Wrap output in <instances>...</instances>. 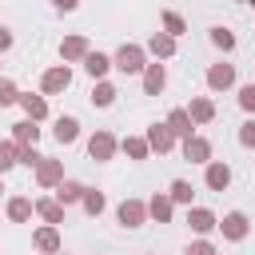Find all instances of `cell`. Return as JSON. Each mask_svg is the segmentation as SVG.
<instances>
[{
	"mask_svg": "<svg viewBox=\"0 0 255 255\" xmlns=\"http://www.w3.org/2000/svg\"><path fill=\"white\" fill-rule=\"evenodd\" d=\"M60 88H68V68H56L44 76V92H60Z\"/></svg>",
	"mask_w": 255,
	"mask_h": 255,
	"instance_id": "6da1fadb",
	"label": "cell"
},
{
	"mask_svg": "<svg viewBox=\"0 0 255 255\" xmlns=\"http://www.w3.org/2000/svg\"><path fill=\"white\" fill-rule=\"evenodd\" d=\"M120 68H124V72H139V68H143V64H139V48H124V52H120Z\"/></svg>",
	"mask_w": 255,
	"mask_h": 255,
	"instance_id": "7a4b0ae2",
	"label": "cell"
},
{
	"mask_svg": "<svg viewBox=\"0 0 255 255\" xmlns=\"http://www.w3.org/2000/svg\"><path fill=\"white\" fill-rule=\"evenodd\" d=\"M227 179H231V175H227V167H219V163H215V167H207V183H211L215 191H223V187H227Z\"/></svg>",
	"mask_w": 255,
	"mask_h": 255,
	"instance_id": "3957f363",
	"label": "cell"
},
{
	"mask_svg": "<svg viewBox=\"0 0 255 255\" xmlns=\"http://www.w3.org/2000/svg\"><path fill=\"white\" fill-rule=\"evenodd\" d=\"M120 219H124L128 227H135V223L143 219V207H139V203H124V207H120Z\"/></svg>",
	"mask_w": 255,
	"mask_h": 255,
	"instance_id": "277c9868",
	"label": "cell"
},
{
	"mask_svg": "<svg viewBox=\"0 0 255 255\" xmlns=\"http://www.w3.org/2000/svg\"><path fill=\"white\" fill-rule=\"evenodd\" d=\"M223 231H227L231 239H239V235L247 231V223H243V215H227V219H223Z\"/></svg>",
	"mask_w": 255,
	"mask_h": 255,
	"instance_id": "5b68a950",
	"label": "cell"
},
{
	"mask_svg": "<svg viewBox=\"0 0 255 255\" xmlns=\"http://www.w3.org/2000/svg\"><path fill=\"white\" fill-rule=\"evenodd\" d=\"M56 139L64 143V139H76V120H60L56 124Z\"/></svg>",
	"mask_w": 255,
	"mask_h": 255,
	"instance_id": "8992f818",
	"label": "cell"
},
{
	"mask_svg": "<svg viewBox=\"0 0 255 255\" xmlns=\"http://www.w3.org/2000/svg\"><path fill=\"white\" fill-rule=\"evenodd\" d=\"M151 147H159V151L171 147V131L167 128H151Z\"/></svg>",
	"mask_w": 255,
	"mask_h": 255,
	"instance_id": "52a82bcc",
	"label": "cell"
},
{
	"mask_svg": "<svg viewBox=\"0 0 255 255\" xmlns=\"http://www.w3.org/2000/svg\"><path fill=\"white\" fill-rule=\"evenodd\" d=\"M211 84H215V88H227V84H231V68H227V64L215 68V72H211Z\"/></svg>",
	"mask_w": 255,
	"mask_h": 255,
	"instance_id": "ba28073f",
	"label": "cell"
},
{
	"mask_svg": "<svg viewBox=\"0 0 255 255\" xmlns=\"http://www.w3.org/2000/svg\"><path fill=\"white\" fill-rule=\"evenodd\" d=\"M211 223H215V219H211L207 211H191V227H195V231H207Z\"/></svg>",
	"mask_w": 255,
	"mask_h": 255,
	"instance_id": "9c48e42d",
	"label": "cell"
},
{
	"mask_svg": "<svg viewBox=\"0 0 255 255\" xmlns=\"http://www.w3.org/2000/svg\"><path fill=\"white\" fill-rule=\"evenodd\" d=\"M163 88V68H151L147 72V92H159Z\"/></svg>",
	"mask_w": 255,
	"mask_h": 255,
	"instance_id": "30bf717a",
	"label": "cell"
},
{
	"mask_svg": "<svg viewBox=\"0 0 255 255\" xmlns=\"http://www.w3.org/2000/svg\"><path fill=\"white\" fill-rule=\"evenodd\" d=\"M108 151H112V139L108 135H96L92 139V155H108Z\"/></svg>",
	"mask_w": 255,
	"mask_h": 255,
	"instance_id": "8fae6325",
	"label": "cell"
},
{
	"mask_svg": "<svg viewBox=\"0 0 255 255\" xmlns=\"http://www.w3.org/2000/svg\"><path fill=\"white\" fill-rule=\"evenodd\" d=\"M191 155L203 159V155H207V143H203V139H187V159H191Z\"/></svg>",
	"mask_w": 255,
	"mask_h": 255,
	"instance_id": "7c38bea8",
	"label": "cell"
},
{
	"mask_svg": "<svg viewBox=\"0 0 255 255\" xmlns=\"http://www.w3.org/2000/svg\"><path fill=\"white\" fill-rule=\"evenodd\" d=\"M24 108H28V116H44V100H36V96H24Z\"/></svg>",
	"mask_w": 255,
	"mask_h": 255,
	"instance_id": "4fadbf2b",
	"label": "cell"
},
{
	"mask_svg": "<svg viewBox=\"0 0 255 255\" xmlns=\"http://www.w3.org/2000/svg\"><path fill=\"white\" fill-rule=\"evenodd\" d=\"M151 215H155V219H167V215H171V203H167V199H155V203H151Z\"/></svg>",
	"mask_w": 255,
	"mask_h": 255,
	"instance_id": "5bb4252c",
	"label": "cell"
},
{
	"mask_svg": "<svg viewBox=\"0 0 255 255\" xmlns=\"http://www.w3.org/2000/svg\"><path fill=\"white\" fill-rule=\"evenodd\" d=\"M104 68H108V60H104V56H88V72H92V76H100Z\"/></svg>",
	"mask_w": 255,
	"mask_h": 255,
	"instance_id": "9a60e30c",
	"label": "cell"
},
{
	"mask_svg": "<svg viewBox=\"0 0 255 255\" xmlns=\"http://www.w3.org/2000/svg\"><path fill=\"white\" fill-rule=\"evenodd\" d=\"M8 211H12V219H28V203H24V199H12Z\"/></svg>",
	"mask_w": 255,
	"mask_h": 255,
	"instance_id": "2e32d148",
	"label": "cell"
},
{
	"mask_svg": "<svg viewBox=\"0 0 255 255\" xmlns=\"http://www.w3.org/2000/svg\"><path fill=\"white\" fill-rule=\"evenodd\" d=\"M171 131H191V128H187V116H183V112H175V116H171Z\"/></svg>",
	"mask_w": 255,
	"mask_h": 255,
	"instance_id": "e0dca14e",
	"label": "cell"
},
{
	"mask_svg": "<svg viewBox=\"0 0 255 255\" xmlns=\"http://www.w3.org/2000/svg\"><path fill=\"white\" fill-rule=\"evenodd\" d=\"M36 243H40L44 251H52V247H56V235H52V231H40V235H36Z\"/></svg>",
	"mask_w": 255,
	"mask_h": 255,
	"instance_id": "ac0fdd59",
	"label": "cell"
},
{
	"mask_svg": "<svg viewBox=\"0 0 255 255\" xmlns=\"http://www.w3.org/2000/svg\"><path fill=\"white\" fill-rule=\"evenodd\" d=\"M191 112H195V120H207V116H211V104H207V100H199Z\"/></svg>",
	"mask_w": 255,
	"mask_h": 255,
	"instance_id": "d6986e66",
	"label": "cell"
},
{
	"mask_svg": "<svg viewBox=\"0 0 255 255\" xmlns=\"http://www.w3.org/2000/svg\"><path fill=\"white\" fill-rule=\"evenodd\" d=\"M211 40H215V44H219V48H231V36H227V32H223V28H215V36H211Z\"/></svg>",
	"mask_w": 255,
	"mask_h": 255,
	"instance_id": "ffe728a7",
	"label": "cell"
},
{
	"mask_svg": "<svg viewBox=\"0 0 255 255\" xmlns=\"http://www.w3.org/2000/svg\"><path fill=\"white\" fill-rule=\"evenodd\" d=\"M64 52H68V56H80V52H84V40H68Z\"/></svg>",
	"mask_w": 255,
	"mask_h": 255,
	"instance_id": "44dd1931",
	"label": "cell"
},
{
	"mask_svg": "<svg viewBox=\"0 0 255 255\" xmlns=\"http://www.w3.org/2000/svg\"><path fill=\"white\" fill-rule=\"evenodd\" d=\"M76 195H80L76 183H64V187H60V199H76Z\"/></svg>",
	"mask_w": 255,
	"mask_h": 255,
	"instance_id": "7402d4cb",
	"label": "cell"
},
{
	"mask_svg": "<svg viewBox=\"0 0 255 255\" xmlns=\"http://www.w3.org/2000/svg\"><path fill=\"white\" fill-rule=\"evenodd\" d=\"M12 100H16V96H12V84L0 80V104H12Z\"/></svg>",
	"mask_w": 255,
	"mask_h": 255,
	"instance_id": "603a6c76",
	"label": "cell"
},
{
	"mask_svg": "<svg viewBox=\"0 0 255 255\" xmlns=\"http://www.w3.org/2000/svg\"><path fill=\"white\" fill-rule=\"evenodd\" d=\"M112 96H116L112 88H100V92H96V104H112Z\"/></svg>",
	"mask_w": 255,
	"mask_h": 255,
	"instance_id": "cb8c5ba5",
	"label": "cell"
},
{
	"mask_svg": "<svg viewBox=\"0 0 255 255\" xmlns=\"http://www.w3.org/2000/svg\"><path fill=\"white\" fill-rule=\"evenodd\" d=\"M171 191H175V199H191V187H187V183H175Z\"/></svg>",
	"mask_w": 255,
	"mask_h": 255,
	"instance_id": "d4e9b609",
	"label": "cell"
},
{
	"mask_svg": "<svg viewBox=\"0 0 255 255\" xmlns=\"http://www.w3.org/2000/svg\"><path fill=\"white\" fill-rule=\"evenodd\" d=\"M8 163H16V159H12V147L0 143V167H8Z\"/></svg>",
	"mask_w": 255,
	"mask_h": 255,
	"instance_id": "484cf974",
	"label": "cell"
},
{
	"mask_svg": "<svg viewBox=\"0 0 255 255\" xmlns=\"http://www.w3.org/2000/svg\"><path fill=\"white\" fill-rule=\"evenodd\" d=\"M239 100H243V108H255V88H243V96H239Z\"/></svg>",
	"mask_w": 255,
	"mask_h": 255,
	"instance_id": "4316f807",
	"label": "cell"
},
{
	"mask_svg": "<svg viewBox=\"0 0 255 255\" xmlns=\"http://www.w3.org/2000/svg\"><path fill=\"white\" fill-rule=\"evenodd\" d=\"M163 20H167V28H171V32H183V20H179V16H163Z\"/></svg>",
	"mask_w": 255,
	"mask_h": 255,
	"instance_id": "83f0119b",
	"label": "cell"
},
{
	"mask_svg": "<svg viewBox=\"0 0 255 255\" xmlns=\"http://www.w3.org/2000/svg\"><path fill=\"white\" fill-rule=\"evenodd\" d=\"M151 48H155V52H171V40H159V36H155V40H151Z\"/></svg>",
	"mask_w": 255,
	"mask_h": 255,
	"instance_id": "f1b7e54d",
	"label": "cell"
},
{
	"mask_svg": "<svg viewBox=\"0 0 255 255\" xmlns=\"http://www.w3.org/2000/svg\"><path fill=\"white\" fill-rule=\"evenodd\" d=\"M100 207H104V199H100V191H96V195H88V211H100Z\"/></svg>",
	"mask_w": 255,
	"mask_h": 255,
	"instance_id": "f546056e",
	"label": "cell"
},
{
	"mask_svg": "<svg viewBox=\"0 0 255 255\" xmlns=\"http://www.w3.org/2000/svg\"><path fill=\"white\" fill-rule=\"evenodd\" d=\"M243 143H255V124H243Z\"/></svg>",
	"mask_w": 255,
	"mask_h": 255,
	"instance_id": "4dcf8cb0",
	"label": "cell"
},
{
	"mask_svg": "<svg viewBox=\"0 0 255 255\" xmlns=\"http://www.w3.org/2000/svg\"><path fill=\"white\" fill-rule=\"evenodd\" d=\"M187 255H211V247H207V243H195V247H191Z\"/></svg>",
	"mask_w": 255,
	"mask_h": 255,
	"instance_id": "1f68e13d",
	"label": "cell"
},
{
	"mask_svg": "<svg viewBox=\"0 0 255 255\" xmlns=\"http://www.w3.org/2000/svg\"><path fill=\"white\" fill-rule=\"evenodd\" d=\"M8 44H12V36H8L4 28H0V48H8Z\"/></svg>",
	"mask_w": 255,
	"mask_h": 255,
	"instance_id": "d6a6232c",
	"label": "cell"
},
{
	"mask_svg": "<svg viewBox=\"0 0 255 255\" xmlns=\"http://www.w3.org/2000/svg\"><path fill=\"white\" fill-rule=\"evenodd\" d=\"M56 4H60V8H76V0H56Z\"/></svg>",
	"mask_w": 255,
	"mask_h": 255,
	"instance_id": "836d02e7",
	"label": "cell"
},
{
	"mask_svg": "<svg viewBox=\"0 0 255 255\" xmlns=\"http://www.w3.org/2000/svg\"><path fill=\"white\" fill-rule=\"evenodd\" d=\"M251 4H255V0H251Z\"/></svg>",
	"mask_w": 255,
	"mask_h": 255,
	"instance_id": "e575fe53",
	"label": "cell"
}]
</instances>
